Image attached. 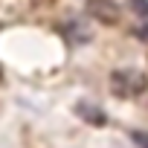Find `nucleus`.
<instances>
[{
    "instance_id": "nucleus-7",
    "label": "nucleus",
    "mask_w": 148,
    "mask_h": 148,
    "mask_svg": "<svg viewBox=\"0 0 148 148\" xmlns=\"http://www.w3.org/2000/svg\"><path fill=\"white\" fill-rule=\"evenodd\" d=\"M136 38H139V41H145V44H148V26H139V29H136Z\"/></svg>"
},
{
    "instance_id": "nucleus-2",
    "label": "nucleus",
    "mask_w": 148,
    "mask_h": 148,
    "mask_svg": "<svg viewBox=\"0 0 148 148\" xmlns=\"http://www.w3.org/2000/svg\"><path fill=\"white\" fill-rule=\"evenodd\" d=\"M87 15H93L102 23H113L119 18V12H116V6L110 0H87Z\"/></svg>"
},
{
    "instance_id": "nucleus-4",
    "label": "nucleus",
    "mask_w": 148,
    "mask_h": 148,
    "mask_svg": "<svg viewBox=\"0 0 148 148\" xmlns=\"http://www.w3.org/2000/svg\"><path fill=\"white\" fill-rule=\"evenodd\" d=\"M76 113H79L82 119H87V122H96V125H102V122H105V116H102V110H96L93 105H84V102H82V105L76 108Z\"/></svg>"
},
{
    "instance_id": "nucleus-6",
    "label": "nucleus",
    "mask_w": 148,
    "mask_h": 148,
    "mask_svg": "<svg viewBox=\"0 0 148 148\" xmlns=\"http://www.w3.org/2000/svg\"><path fill=\"white\" fill-rule=\"evenodd\" d=\"M131 139H134L139 148H148V131H131Z\"/></svg>"
},
{
    "instance_id": "nucleus-5",
    "label": "nucleus",
    "mask_w": 148,
    "mask_h": 148,
    "mask_svg": "<svg viewBox=\"0 0 148 148\" xmlns=\"http://www.w3.org/2000/svg\"><path fill=\"white\" fill-rule=\"evenodd\" d=\"M131 9H134V15L148 21V0H131Z\"/></svg>"
},
{
    "instance_id": "nucleus-3",
    "label": "nucleus",
    "mask_w": 148,
    "mask_h": 148,
    "mask_svg": "<svg viewBox=\"0 0 148 148\" xmlns=\"http://www.w3.org/2000/svg\"><path fill=\"white\" fill-rule=\"evenodd\" d=\"M64 35H67L73 44H87V41H90V29H87V26H82L79 21L64 23Z\"/></svg>"
},
{
    "instance_id": "nucleus-1",
    "label": "nucleus",
    "mask_w": 148,
    "mask_h": 148,
    "mask_svg": "<svg viewBox=\"0 0 148 148\" xmlns=\"http://www.w3.org/2000/svg\"><path fill=\"white\" fill-rule=\"evenodd\" d=\"M110 84L119 96H139L145 87H148V79L136 70H116L110 76Z\"/></svg>"
}]
</instances>
